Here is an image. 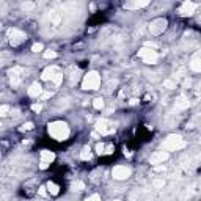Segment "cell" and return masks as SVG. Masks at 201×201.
I'll use <instances>...</instances> for the list:
<instances>
[{"mask_svg": "<svg viewBox=\"0 0 201 201\" xmlns=\"http://www.w3.org/2000/svg\"><path fill=\"white\" fill-rule=\"evenodd\" d=\"M47 131H49L50 137L55 138V140H58V141H63V140H66L69 137V127L63 121H54V123H50L47 126Z\"/></svg>", "mask_w": 201, "mask_h": 201, "instance_id": "1", "label": "cell"}, {"mask_svg": "<svg viewBox=\"0 0 201 201\" xmlns=\"http://www.w3.org/2000/svg\"><path fill=\"white\" fill-rule=\"evenodd\" d=\"M185 146V141L181 135H170L168 138H165V141L162 143V149L165 151H178V149H182Z\"/></svg>", "mask_w": 201, "mask_h": 201, "instance_id": "2", "label": "cell"}, {"mask_svg": "<svg viewBox=\"0 0 201 201\" xmlns=\"http://www.w3.org/2000/svg\"><path fill=\"white\" fill-rule=\"evenodd\" d=\"M101 87V75L96 71H90L82 82V88L84 90H98Z\"/></svg>", "mask_w": 201, "mask_h": 201, "instance_id": "3", "label": "cell"}, {"mask_svg": "<svg viewBox=\"0 0 201 201\" xmlns=\"http://www.w3.org/2000/svg\"><path fill=\"white\" fill-rule=\"evenodd\" d=\"M138 57H140L146 65H154V63H157V58H159L157 52L152 50V49H149V47L140 49V50H138Z\"/></svg>", "mask_w": 201, "mask_h": 201, "instance_id": "4", "label": "cell"}, {"mask_svg": "<svg viewBox=\"0 0 201 201\" xmlns=\"http://www.w3.org/2000/svg\"><path fill=\"white\" fill-rule=\"evenodd\" d=\"M167 25H168V22H167V19H164V17L154 19V21L149 24V31H151V35H162V33L165 31Z\"/></svg>", "mask_w": 201, "mask_h": 201, "instance_id": "5", "label": "cell"}, {"mask_svg": "<svg viewBox=\"0 0 201 201\" xmlns=\"http://www.w3.org/2000/svg\"><path fill=\"white\" fill-rule=\"evenodd\" d=\"M96 131L101 132L102 135H107V134H112L116 131V123H112V121H107V119H99L96 123Z\"/></svg>", "mask_w": 201, "mask_h": 201, "instance_id": "6", "label": "cell"}, {"mask_svg": "<svg viewBox=\"0 0 201 201\" xmlns=\"http://www.w3.org/2000/svg\"><path fill=\"white\" fill-rule=\"evenodd\" d=\"M10 84H11V87L13 88H16V87H19L21 85V82H22V74H24V69L22 68H19V66H16V68H13V69H10Z\"/></svg>", "mask_w": 201, "mask_h": 201, "instance_id": "7", "label": "cell"}, {"mask_svg": "<svg viewBox=\"0 0 201 201\" xmlns=\"http://www.w3.org/2000/svg\"><path fill=\"white\" fill-rule=\"evenodd\" d=\"M8 38H10V43L13 46H19L25 39V33L17 30V28H11V30H8Z\"/></svg>", "mask_w": 201, "mask_h": 201, "instance_id": "8", "label": "cell"}, {"mask_svg": "<svg viewBox=\"0 0 201 201\" xmlns=\"http://www.w3.org/2000/svg\"><path fill=\"white\" fill-rule=\"evenodd\" d=\"M131 168L129 167H124V165H116L113 170H112V176L115 179H127L131 176Z\"/></svg>", "mask_w": 201, "mask_h": 201, "instance_id": "9", "label": "cell"}, {"mask_svg": "<svg viewBox=\"0 0 201 201\" xmlns=\"http://www.w3.org/2000/svg\"><path fill=\"white\" fill-rule=\"evenodd\" d=\"M168 159V151H156L154 154H151V157H149V162L152 164V165H157V164H164L165 160Z\"/></svg>", "mask_w": 201, "mask_h": 201, "instance_id": "10", "label": "cell"}, {"mask_svg": "<svg viewBox=\"0 0 201 201\" xmlns=\"http://www.w3.org/2000/svg\"><path fill=\"white\" fill-rule=\"evenodd\" d=\"M196 10V3L195 2H190V0H185V2L181 5L179 8V14L181 16H192Z\"/></svg>", "mask_w": 201, "mask_h": 201, "instance_id": "11", "label": "cell"}, {"mask_svg": "<svg viewBox=\"0 0 201 201\" xmlns=\"http://www.w3.org/2000/svg\"><path fill=\"white\" fill-rule=\"evenodd\" d=\"M41 93H43V87L39 85L38 82H35V84L30 85V88H28V96L38 98V96H41Z\"/></svg>", "mask_w": 201, "mask_h": 201, "instance_id": "12", "label": "cell"}, {"mask_svg": "<svg viewBox=\"0 0 201 201\" xmlns=\"http://www.w3.org/2000/svg\"><path fill=\"white\" fill-rule=\"evenodd\" d=\"M57 72H58V69H57L55 66H49V68H46V69L43 71L41 77H43V80H52V77H54Z\"/></svg>", "mask_w": 201, "mask_h": 201, "instance_id": "13", "label": "cell"}, {"mask_svg": "<svg viewBox=\"0 0 201 201\" xmlns=\"http://www.w3.org/2000/svg\"><path fill=\"white\" fill-rule=\"evenodd\" d=\"M190 105V102H189V99L184 96V94H181L178 99H176V104H175V107L178 108V110H184V108H187Z\"/></svg>", "mask_w": 201, "mask_h": 201, "instance_id": "14", "label": "cell"}, {"mask_svg": "<svg viewBox=\"0 0 201 201\" xmlns=\"http://www.w3.org/2000/svg\"><path fill=\"white\" fill-rule=\"evenodd\" d=\"M190 69L195 71V72H199L201 71V60H199V54H195L192 61H190Z\"/></svg>", "mask_w": 201, "mask_h": 201, "instance_id": "15", "label": "cell"}, {"mask_svg": "<svg viewBox=\"0 0 201 201\" xmlns=\"http://www.w3.org/2000/svg\"><path fill=\"white\" fill-rule=\"evenodd\" d=\"M54 159H55V154L52 152V151H47V149H44V151H41V160H46V162H54Z\"/></svg>", "mask_w": 201, "mask_h": 201, "instance_id": "16", "label": "cell"}, {"mask_svg": "<svg viewBox=\"0 0 201 201\" xmlns=\"http://www.w3.org/2000/svg\"><path fill=\"white\" fill-rule=\"evenodd\" d=\"M80 159H82V160H90L91 159V149L88 146H85L82 149V152H80Z\"/></svg>", "mask_w": 201, "mask_h": 201, "instance_id": "17", "label": "cell"}, {"mask_svg": "<svg viewBox=\"0 0 201 201\" xmlns=\"http://www.w3.org/2000/svg\"><path fill=\"white\" fill-rule=\"evenodd\" d=\"M47 190L50 192V195H58V193H60V187H58L55 182H49V184H47Z\"/></svg>", "mask_w": 201, "mask_h": 201, "instance_id": "18", "label": "cell"}, {"mask_svg": "<svg viewBox=\"0 0 201 201\" xmlns=\"http://www.w3.org/2000/svg\"><path fill=\"white\" fill-rule=\"evenodd\" d=\"M60 19H61V14H60V13H57V11H50V21H52L55 25L60 22Z\"/></svg>", "mask_w": 201, "mask_h": 201, "instance_id": "19", "label": "cell"}, {"mask_svg": "<svg viewBox=\"0 0 201 201\" xmlns=\"http://www.w3.org/2000/svg\"><path fill=\"white\" fill-rule=\"evenodd\" d=\"M93 107H94L96 110H101V108L104 107V99H102V98H96V99L93 101Z\"/></svg>", "mask_w": 201, "mask_h": 201, "instance_id": "20", "label": "cell"}, {"mask_svg": "<svg viewBox=\"0 0 201 201\" xmlns=\"http://www.w3.org/2000/svg\"><path fill=\"white\" fill-rule=\"evenodd\" d=\"M61 80H63V74H60V72H57V74L52 77V82H54L55 87H58V85L61 84Z\"/></svg>", "mask_w": 201, "mask_h": 201, "instance_id": "21", "label": "cell"}, {"mask_svg": "<svg viewBox=\"0 0 201 201\" xmlns=\"http://www.w3.org/2000/svg\"><path fill=\"white\" fill-rule=\"evenodd\" d=\"M134 5H135V8H143V7L149 5V0H134Z\"/></svg>", "mask_w": 201, "mask_h": 201, "instance_id": "22", "label": "cell"}, {"mask_svg": "<svg viewBox=\"0 0 201 201\" xmlns=\"http://www.w3.org/2000/svg\"><path fill=\"white\" fill-rule=\"evenodd\" d=\"M164 87L168 88V90H173V88H176V82H175V80L167 79V80H164Z\"/></svg>", "mask_w": 201, "mask_h": 201, "instance_id": "23", "label": "cell"}, {"mask_svg": "<svg viewBox=\"0 0 201 201\" xmlns=\"http://www.w3.org/2000/svg\"><path fill=\"white\" fill-rule=\"evenodd\" d=\"M152 187H154V189H164V187H165V181H164V179H154Z\"/></svg>", "mask_w": 201, "mask_h": 201, "instance_id": "24", "label": "cell"}, {"mask_svg": "<svg viewBox=\"0 0 201 201\" xmlns=\"http://www.w3.org/2000/svg\"><path fill=\"white\" fill-rule=\"evenodd\" d=\"M84 189H85V184L82 181H77L72 184V190H84Z\"/></svg>", "mask_w": 201, "mask_h": 201, "instance_id": "25", "label": "cell"}, {"mask_svg": "<svg viewBox=\"0 0 201 201\" xmlns=\"http://www.w3.org/2000/svg\"><path fill=\"white\" fill-rule=\"evenodd\" d=\"M96 152L98 154H105V145L104 143H98L96 145Z\"/></svg>", "mask_w": 201, "mask_h": 201, "instance_id": "26", "label": "cell"}, {"mask_svg": "<svg viewBox=\"0 0 201 201\" xmlns=\"http://www.w3.org/2000/svg\"><path fill=\"white\" fill-rule=\"evenodd\" d=\"M31 129H33V123H25V124H22V127H19V131H22V132L31 131Z\"/></svg>", "mask_w": 201, "mask_h": 201, "instance_id": "27", "label": "cell"}, {"mask_svg": "<svg viewBox=\"0 0 201 201\" xmlns=\"http://www.w3.org/2000/svg\"><path fill=\"white\" fill-rule=\"evenodd\" d=\"M8 112H10V107L8 105H0V116L8 115Z\"/></svg>", "mask_w": 201, "mask_h": 201, "instance_id": "28", "label": "cell"}, {"mask_svg": "<svg viewBox=\"0 0 201 201\" xmlns=\"http://www.w3.org/2000/svg\"><path fill=\"white\" fill-rule=\"evenodd\" d=\"M43 49H44V46H43L41 43H36V44H33V47H31L33 52H41Z\"/></svg>", "mask_w": 201, "mask_h": 201, "instance_id": "29", "label": "cell"}, {"mask_svg": "<svg viewBox=\"0 0 201 201\" xmlns=\"http://www.w3.org/2000/svg\"><path fill=\"white\" fill-rule=\"evenodd\" d=\"M22 8H24L25 11H30V10L35 8V3H33V2H25V3L22 5Z\"/></svg>", "mask_w": 201, "mask_h": 201, "instance_id": "30", "label": "cell"}, {"mask_svg": "<svg viewBox=\"0 0 201 201\" xmlns=\"http://www.w3.org/2000/svg\"><path fill=\"white\" fill-rule=\"evenodd\" d=\"M57 57V52H54V50H47V52H44V58H55Z\"/></svg>", "mask_w": 201, "mask_h": 201, "instance_id": "31", "label": "cell"}, {"mask_svg": "<svg viewBox=\"0 0 201 201\" xmlns=\"http://www.w3.org/2000/svg\"><path fill=\"white\" fill-rule=\"evenodd\" d=\"M79 74H80V72H79V69H75V72L71 75V82H72V84H74V82H77V80H79Z\"/></svg>", "mask_w": 201, "mask_h": 201, "instance_id": "32", "label": "cell"}, {"mask_svg": "<svg viewBox=\"0 0 201 201\" xmlns=\"http://www.w3.org/2000/svg\"><path fill=\"white\" fill-rule=\"evenodd\" d=\"M154 171H156V173H164V171H165V165H159V164H157V167L154 168Z\"/></svg>", "mask_w": 201, "mask_h": 201, "instance_id": "33", "label": "cell"}, {"mask_svg": "<svg viewBox=\"0 0 201 201\" xmlns=\"http://www.w3.org/2000/svg\"><path fill=\"white\" fill-rule=\"evenodd\" d=\"M49 167V162H46V160H41V164H39V168L41 170H46Z\"/></svg>", "mask_w": 201, "mask_h": 201, "instance_id": "34", "label": "cell"}, {"mask_svg": "<svg viewBox=\"0 0 201 201\" xmlns=\"http://www.w3.org/2000/svg\"><path fill=\"white\" fill-rule=\"evenodd\" d=\"M41 108H43V107L39 105V104H33V105H31V110H33V112H41Z\"/></svg>", "mask_w": 201, "mask_h": 201, "instance_id": "35", "label": "cell"}, {"mask_svg": "<svg viewBox=\"0 0 201 201\" xmlns=\"http://www.w3.org/2000/svg\"><path fill=\"white\" fill-rule=\"evenodd\" d=\"M96 199H101V196L99 195H91V196L87 198V201H96Z\"/></svg>", "mask_w": 201, "mask_h": 201, "instance_id": "36", "label": "cell"}, {"mask_svg": "<svg viewBox=\"0 0 201 201\" xmlns=\"http://www.w3.org/2000/svg\"><path fill=\"white\" fill-rule=\"evenodd\" d=\"M50 96H52V93H41V98L43 99H49Z\"/></svg>", "mask_w": 201, "mask_h": 201, "instance_id": "37", "label": "cell"}, {"mask_svg": "<svg viewBox=\"0 0 201 201\" xmlns=\"http://www.w3.org/2000/svg\"><path fill=\"white\" fill-rule=\"evenodd\" d=\"M39 193H41V195H46V187H41V189H39Z\"/></svg>", "mask_w": 201, "mask_h": 201, "instance_id": "38", "label": "cell"}]
</instances>
